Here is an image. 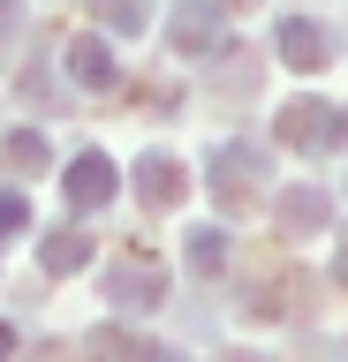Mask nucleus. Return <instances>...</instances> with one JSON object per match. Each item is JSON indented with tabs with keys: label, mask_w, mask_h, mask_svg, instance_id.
I'll list each match as a JSON object with an SVG mask.
<instances>
[{
	"label": "nucleus",
	"mask_w": 348,
	"mask_h": 362,
	"mask_svg": "<svg viewBox=\"0 0 348 362\" xmlns=\"http://www.w3.org/2000/svg\"><path fill=\"white\" fill-rule=\"evenodd\" d=\"M137 181H144V204H174V158L167 151H152L137 166Z\"/></svg>",
	"instance_id": "obj_5"
},
{
	"label": "nucleus",
	"mask_w": 348,
	"mask_h": 362,
	"mask_svg": "<svg viewBox=\"0 0 348 362\" xmlns=\"http://www.w3.org/2000/svg\"><path fill=\"white\" fill-rule=\"evenodd\" d=\"M8 226H23V197H16V189L0 197V234H8Z\"/></svg>",
	"instance_id": "obj_8"
},
{
	"label": "nucleus",
	"mask_w": 348,
	"mask_h": 362,
	"mask_svg": "<svg viewBox=\"0 0 348 362\" xmlns=\"http://www.w3.org/2000/svg\"><path fill=\"white\" fill-rule=\"evenodd\" d=\"M69 197H76V204H106V197H114V166H106L99 151H84V158L69 166Z\"/></svg>",
	"instance_id": "obj_3"
},
{
	"label": "nucleus",
	"mask_w": 348,
	"mask_h": 362,
	"mask_svg": "<svg viewBox=\"0 0 348 362\" xmlns=\"http://www.w3.org/2000/svg\"><path fill=\"white\" fill-rule=\"evenodd\" d=\"M69 68L84 76V83H114V68H106V45H91V38H84V45L69 53Z\"/></svg>",
	"instance_id": "obj_6"
},
{
	"label": "nucleus",
	"mask_w": 348,
	"mask_h": 362,
	"mask_svg": "<svg viewBox=\"0 0 348 362\" xmlns=\"http://www.w3.org/2000/svg\"><path fill=\"white\" fill-rule=\"evenodd\" d=\"M129 294V310H144V302H159L167 294V279H159V264H144V257H129V264H114V302Z\"/></svg>",
	"instance_id": "obj_2"
},
{
	"label": "nucleus",
	"mask_w": 348,
	"mask_h": 362,
	"mask_svg": "<svg viewBox=\"0 0 348 362\" xmlns=\"http://www.w3.org/2000/svg\"><path fill=\"white\" fill-rule=\"evenodd\" d=\"M280 136H288V144H303V151H325L341 129H333V106H288Z\"/></svg>",
	"instance_id": "obj_1"
},
{
	"label": "nucleus",
	"mask_w": 348,
	"mask_h": 362,
	"mask_svg": "<svg viewBox=\"0 0 348 362\" xmlns=\"http://www.w3.org/2000/svg\"><path fill=\"white\" fill-rule=\"evenodd\" d=\"M280 53L296 68H325V30L318 23H288V30H280Z\"/></svg>",
	"instance_id": "obj_4"
},
{
	"label": "nucleus",
	"mask_w": 348,
	"mask_h": 362,
	"mask_svg": "<svg viewBox=\"0 0 348 362\" xmlns=\"http://www.w3.org/2000/svg\"><path fill=\"white\" fill-rule=\"evenodd\" d=\"M84 264V234H53L46 242V272H76Z\"/></svg>",
	"instance_id": "obj_7"
},
{
	"label": "nucleus",
	"mask_w": 348,
	"mask_h": 362,
	"mask_svg": "<svg viewBox=\"0 0 348 362\" xmlns=\"http://www.w3.org/2000/svg\"><path fill=\"white\" fill-rule=\"evenodd\" d=\"M220 8H235V0H220ZM242 8H250V0H242Z\"/></svg>",
	"instance_id": "obj_9"
}]
</instances>
